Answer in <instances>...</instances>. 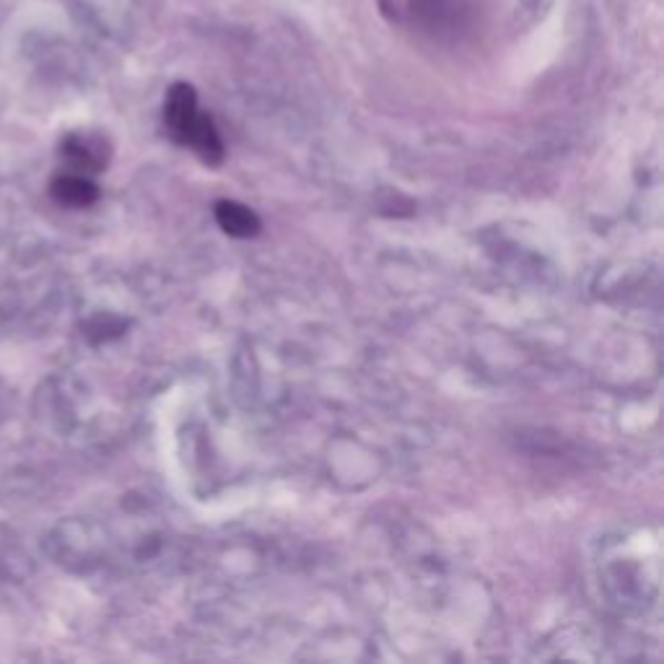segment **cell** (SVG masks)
<instances>
[{"label":"cell","mask_w":664,"mask_h":664,"mask_svg":"<svg viewBox=\"0 0 664 664\" xmlns=\"http://www.w3.org/2000/svg\"><path fill=\"white\" fill-rule=\"evenodd\" d=\"M200 109H198V94L192 89L190 83H174L166 96V107H164V120L166 128L172 133L174 141L182 146L185 135L190 133V128L198 120Z\"/></svg>","instance_id":"cell-1"},{"label":"cell","mask_w":664,"mask_h":664,"mask_svg":"<svg viewBox=\"0 0 664 664\" xmlns=\"http://www.w3.org/2000/svg\"><path fill=\"white\" fill-rule=\"evenodd\" d=\"M216 221L218 226L237 239L255 237L260 231V218L255 211H249L247 205L237 203V200H218L216 203Z\"/></svg>","instance_id":"cell-2"},{"label":"cell","mask_w":664,"mask_h":664,"mask_svg":"<svg viewBox=\"0 0 664 664\" xmlns=\"http://www.w3.org/2000/svg\"><path fill=\"white\" fill-rule=\"evenodd\" d=\"M52 192H55V198L60 200L63 205H71V208H86V205L94 203L99 198V190L91 179H86V174H63V177L55 179V185H52Z\"/></svg>","instance_id":"cell-3"},{"label":"cell","mask_w":664,"mask_h":664,"mask_svg":"<svg viewBox=\"0 0 664 664\" xmlns=\"http://www.w3.org/2000/svg\"><path fill=\"white\" fill-rule=\"evenodd\" d=\"M65 156H68V164H71L73 172L78 174L102 169L104 164L102 146H94V141H91V138H83V135H76V138L68 141V146H65Z\"/></svg>","instance_id":"cell-4"},{"label":"cell","mask_w":664,"mask_h":664,"mask_svg":"<svg viewBox=\"0 0 664 664\" xmlns=\"http://www.w3.org/2000/svg\"><path fill=\"white\" fill-rule=\"evenodd\" d=\"M382 3V8H387V13H390V0H379Z\"/></svg>","instance_id":"cell-5"}]
</instances>
